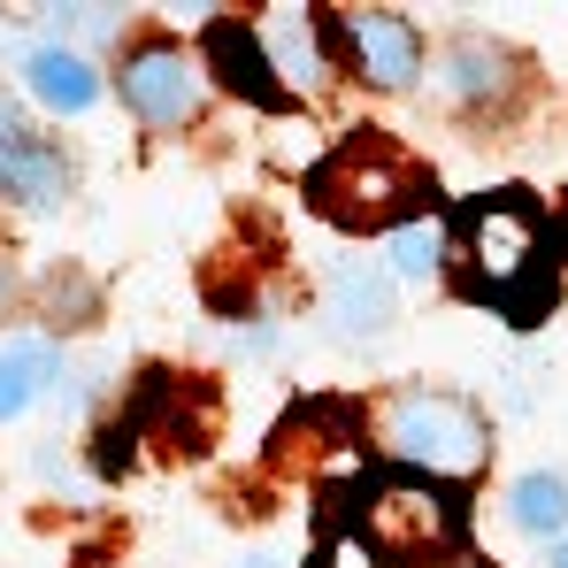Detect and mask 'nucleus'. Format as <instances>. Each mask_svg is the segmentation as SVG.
<instances>
[{
    "instance_id": "obj_1",
    "label": "nucleus",
    "mask_w": 568,
    "mask_h": 568,
    "mask_svg": "<svg viewBox=\"0 0 568 568\" xmlns=\"http://www.w3.org/2000/svg\"><path fill=\"white\" fill-rule=\"evenodd\" d=\"M446 254H454L462 292H469V300H491V307H507L515 323H530V315L546 307L554 270H561V254H554V223H546V207H538L523 185L476 192L469 207L446 223Z\"/></svg>"
},
{
    "instance_id": "obj_2",
    "label": "nucleus",
    "mask_w": 568,
    "mask_h": 568,
    "mask_svg": "<svg viewBox=\"0 0 568 568\" xmlns=\"http://www.w3.org/2000/svg\"><path fill=\"white\" fill-rule=\"evenodd\" d=\"M307 200L315 215H331L338 231H407L423 223V207L438 200L430 192V170L384 139V131H346L315 170H307Z\"/></svg>"
},
{
    "instance_id": "obj_3",
    "label": "nucleus",
    "mask_w": 568,
    "mask_h": 568,
    "mask_svg": "<svg viewBox=\"0 0 568 568\" xmlns=\"http://www.w3.org/2000/svg\"><path fill=\"white\" fill-rule=\"evenodd\" d=\"M346 499H362L354 515V538L377 568H438L469 546V515H462V491L454 484H430V476H362Z\"/></svg>"
},
{
    "instance_id": "obj_4",
    "label": "nucleus",
    "mask_w": 568,
    "mask_h": 568,
    "mask_svg": "<svg viewBox=\"0 0 568 568\" xmlns=\"http://www.w3.org/2000/svg\"><path fill=\"white\" fill-rule=\"evenodd\" d=\"M377 438H384V454H392V469L430 476V484H462V476H476L491 462V423L476 415L462 392H430V384L384 399Z\"/></svg>"
},
{
    "instance_id": "obj_5",
    "label": "nucleus",
    "mask_w": 568,
    "mask_h": 568,
    "mask_svg": "<svg viewBox=\"0 0 568 568\" xmlns=\"http://www.w3.org/2000/svg\"><path fill=\"white\" fill-rule=\"evenodd\" d=\"M123 108L146 123V131H185L200 123V108H207V62L185 54L178 39H146V47H131L123 54Z\"/></svg>"
},
{
    "instance_id": "obj_6",
    "label": "nucleus",
    "mask_w": 568,
    "mask_h": 568,
    "mask_svg": "<svg viewBox=\"0 0 568 568\" xmlns=\"http://www.w3.org/2000/svg\"><path fill=\"white\" fill-rule=\"evenodd\" d=\"M338 47L354 54V78H369L377 93H407L423 78V31L407 16H392V8H346Z\"/></svg>"
},
{
    "instance_id": "obj_7",
    "label": "nucleus",
    "mask_w": 568,
    "mask_h": 568,
    "mask_svg": "<svg viewBox=\"0 0 568 568\" xmlns=\"http://www.w3.org/2000/svg\"><path fill=\"white\" fill-rule=\"evenodd\" d=\"M0 192L23 200V207H54V200H70V162H62V146L39 139L8 93H0Z\"/></svg>"
},
{
    "instance_id": "obj_8",
    "label": "nucleus",
    "mask_w": 568,
    "mask_h": 568,
    "mask_svg": "<svg viewBox=\"0 0 568 568\" xmlns=\"http://www.w3.org/2000/svg\"><path fill=\"white\" fill-rule=\"evenodd\" d=\"M207 78L223 85V93H239V100H254V108H270V115H284L292 108V85H284L277 70H270V47H262V31L254 23H207Z\"/></svg>"
},
{
    "instance_id": "obj_9",
    "label": "nucleus",
    "mask_w": 568,
    "mask_h": 568,
    "mask_svg": "<svg viewBox=\"0 0 568 568\" xmlns=\"http://www.w3.org/2000/svg\"><path fill=\"white\" fill-rule=\"evenodd\" d=\"M438 93L454 100V108H507V100L523 93V62L507 54V47H491V39H454L446 54H438Z\"/></svg>"
},
{
    "instance_id": "obj_10",
    "label": "nucleus",
    "mask_w": 568,
    "mask_h": 568,
    "mask_svg": "<svg viewBox=\"0 0 568 568\" xmlns=\"http://www.w3.org/2000/svg\"><path fill=\"white\" fill-rule=\"evenodd\" d=\"M23 93L39 100V108H54V115H85L100 100V70L78 54V47H31L23 54Z\"/></svg>"
},
{
    "instance_id": "obj_11",
    "label": "nucleus",
    "mask_w": 568,
    "mask_h": 568,
    "mask_svg": "<svg viewBox=\"0 0 568 568\" xmlns=\"http://www.w3.org/2000/svg\"><path fill=\"white\" fill-rule=\"evenodd\" d=\"M331 331L354 338V346H362V338H384V331H392V277L362 270V262L338 270V277H331Z\"/></svg>"
},
{
    "instance_id": "obj_12",
    "label": "nucleus",
    "mask_w": 568,
    "mask_h": 568,
    "mask_svg": "<svg viewBox=\"0 0 568 568\" xmlns=\"http://www.w3.org/2000/svg\"><path fill=\"white\" fill-rule=\"evenodd\" d=\"M54 377H62L54 338H8L0 346V423H16L39 392H54Z\"/></svg>"
},
{
    "instance_id": "obj_13",
    "label": "nucleus",
    "mask_w": 568,
    "mask_h": 568,
    "mask_svg": "<svg viewBox=\"0 0 568 568\" xmlns=\"http://www.w3.org/2000/svg\"><path fill=\"white\" fill-rule=\"evenodd\" d=\"M262 47H270V70L277 78H300V85H323V31L307 23V8H270L262 23Z\"/></svg>"
},
{
    "instance_id": "obj_14",
    "label": "nucleus",
    "mask_w": 568,
    "mask_h": 568,
    "mask_svg": "<svg viewBox=\"0 0 568 568\" xmlns=\"http://www.w3.org/2000/svg\"><path fill=\"white\" fill-rule=\"evenodd\" d=\"M507 515H515V530H530V538H561V523H568V484H561L554 469L515 476Z\"/></svg>"
},
{
    "instance_id": "obj_15",
    "label": "nucleus",
    "mask_w": 568,
    "mask_h": 568,
    "mask_svg": "<svg viewBox=\"0 0 568 568\" xmlns=\"http://www.w3.org/2000/svg\"><path fill=\"white\" fill-rule=\"evenodd\" d=\"M392 270H399V277H438V270H446V223L423 215V223L392 231Z\"/></svg>"
},
{
    "instance_id": "obj_16",
    "label": "nucleus",
    "mask_w": 568,
    "mask_h": 568,
    "mask_svg": "<svg viewBox=\"0 0 568 568\" xmlns=\"http://www.w3.org/2000/svg\"><path fill=\"white\" fill-rule=\"evenodd\" d=\"M47 307H54V331H78V323L93 315V284L78 277V270H54V284H47Z\"/></svg>"
},
{
    "instance_id": "obj_17",
    "label": "nucleus",
    "mask_w": 568,
    "mask_h": 568,
    "mask_svg": "<svg viewBox=\"0 0 568 568\" xmlns=\"http://www.w3.org/2000/svg\"><path fill=\"white\" fill-rule=\"evenodd\" d=\"M131 446H139V430L131 423H115V430H100V476H115V469H131Z\"/></svg>"
},
{
    "instance_id": "obj_18",
    "label": "nucleus",
    "mask_w": 568,
    "mask_h": 568,
    "mask_svg": "<svg viewBox=\"0 0 568 568\" xmlns=\"http://www.w3.org/2000/svg\"><path fill=\"white\" fill-rule=\"evenodd\" d=\"M62 31H85V39H100V31H115V8H47Z\"/></svg>"
},
{
    "instance_id": "obj_19",
    "label": "nucleus",
    "mask_w": 568,
    "mask_h": 568,
    "mask_svg": "<svg viewBox=\"0 0 568 568\" xmlns=\"http://www.w3.org/2000/svg\"><path fill=\"white\" fill-rule=\"evenodd\" d=\"M8 300H16V277H8V270H0V307H8Z\"/></svg>"
},
{
    "instance_id": "obj_20",
    "label": "nucleus",
    "mask_w": 568,
    "mask_h": 568,
    "mask_svg": "<svg viewBox=\"0 0 568 568\" xmlns=\"http://www.w3.org/2000/svg\"><path fill=\"white\" fill-rule=\"evenodd\" d=\"M554 568H568V538H561V546H554Z\"/></svg>"
}]
</instances>
